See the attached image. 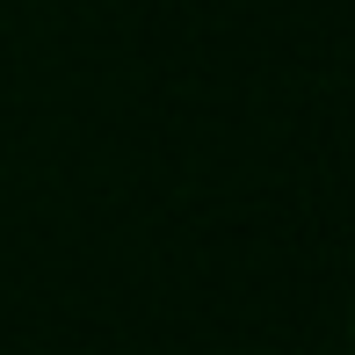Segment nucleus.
I'll use <instances>...</instances> for the list:
<instances>
[{
    "label": "nucleus",
    "mask_w": 355,
    "mask_h": 355,
    "mask_svg": "<svg viewBox=\"0 0 355 355\" xmlns=\"http://www.w3.org/2000/svg\"><path fill=\"white\" fill-rule=\"evenodd\" d=\"M348 348H355V304H348Z\"/></svg>",
    "instance_id": "obj_1"
}]
</instances>
